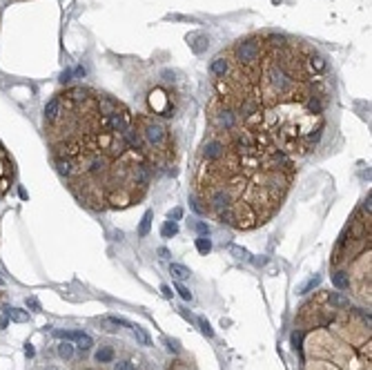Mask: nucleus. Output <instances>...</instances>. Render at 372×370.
Listing matches in <instances>:
<instances>
[{
	"mask_svg": "<svg viewBox=\"0 0 372 370\" xmlns=\"http://www.w3.org/2000/svg\"><path fill=\"white\" fill-rule=\"evenodd\" d=\"M198 325H201V330H203V334H205V337H212V334H214V330H212V325L207 323L205 319H198Z\"/></svg>",
	"mask_w": 372,
	"mask_h": 370,
	"instance_id": "obj_19",
	"label": "nucleus"
},
{
	"mask_svg": "<svg viewBox=\"0 0 372 370\" xmlns=\"http://www.w3.org/2000/svg\"><path fill=\"white\" fill-rule=\"evenodd\" d=\"M14 178H16V167H14V160H11L9 152L5 150V145L0 143V199L11 190L14 185Z\"/></svg>",
	"mask_w": 372,
	"mask_h": 370,
	"instance_id": "obj_7",
	"label": "nucleus"
},
{
	"mask_svg": "<svg viewBox=\"0 0 372 370\" xmlns=\"http://www.w3.org/2000/svg\"><path fill=\"white\" fill-rule=\"evenodd\" d=\"M196 250L201 254H207L212 250V243H210V239H207V236H198L196 239Z\"/></svg>",
	"mask_w": 372,
	"mask_h": 370,
	"instance_id": "obj_17",
	"label": "nucleus"
},
{
	"mask_svg": "<svg viewBox=\"0 0 372 370\" xmlns=\"http://www.w3.org/2000/svg\"><path fill=\"white\" fill-rule=\"evenodd\" d=\"M114 359V348L112 346H100L98 352H96V361L98 364H109Z\"/></svg>",
	"mask_w": 372,
	"mask_h": 370,
	"instance_id": "obj_10",
	"label": "nucleus"
},
{
	"mask_svg": "<svg viewBox=\"0 0 372 370\" xmlns=\"http://www.w3.org/2000/svg\"><path fill=\"white\" fill-rule=\"evenodd\" d=\"M134 114L92 87H69L45 107V138L69 192L96 212L140 203L154 167L130 141Z\"/></svg>",
	"mask_w": 372,
	"mask_h": 370,
	"instance_id": "obj_2",
	"label": "nucleus"
},
{
	"mask_svg": "<svg viewBox=\"0 0 372 370\" xmlns=\"http://www.w3.org/2000/svg\"><path fill=\"white\" fill-rule=\"evenodd\" d=\"M27 306H32L34 310H41V306H38V301H36V299H27Z\"/></svg>",
	"mask_w": 372,
	"mask_h": 370,
	"instance_id": "obj_28",
	"label": "nucleus"
},
{
	"mask_svg": "<svg viewBox=\"0 0 372 370\" xmlns=\"http://www.w3.org/2000/svg\"><path fill=\"white\" fill-rule=\"evenodd\" d=\"M158 254H161V259H167V250H165V248L158 250Z\"/></svg>",
	"mask_w": 372,
	"mask_h": 370,
	"instance_id": "obj_30",
	"label": "nucleus"
},
{
	"mask_svg": "<svg viewBox=\"0 0 372 370\" xmlns=\"http://www.w3.org/2000/svg\"><path fill=\"white\" fill-rule=\"evenodd\" d=\"M114 370H134V364L132 361H121V364H116Z\"/></svg>",
	"mask_w": 372,
	"mask_h": 370,
	"instance_id": "obj_24",
	"label": "nucleus"
},
{
	"mask_svg": "<svg viewBox=\"0 0 372 370\" xmlns=\"http://www.w3.org/2000/svg\"><path fill=\"white\" fill-rule=\"evenodd\" d=\"M58 355L63 357V359H72V357H74V346H72V343H60Z\"/></svg>",
	"mask_w": 372,
	"mask_h": 370,
	"instance_id": "obj_18",
	"label": "nucleus"
},
{
	"mask_svg": "<svg viewBox=\"0 0 372 370\" xmlns=\"http://www.w3.org/2000/svg\"><path fill=\"white\" fill-rule=\"evenodd\" d=\"M121 325H127V321L118 319V317H100V328L105 332H118Z\"/></svg>",
	"mask_w": 372,
	"mask_h": 370,
	"instance_id": "obj_9",
	"label": "nucleus"
},
{
	"mask_svg": "<svg viewBox=\"0 0 372 370\" xmlns=\"http://www.w3.org/2000/svg\"><path fill=\"white\" fill-rule=\"evenodd\" d=\"M314 285H319V276H312V279H310L308 283H305L303 288H301V292H303V294H305V292H310V290H312Z\"/></svg>",
	"mask_w": 372,
	"mask_h": 370,
	"instance_id": "obj_21",
	"label": "nucleus"
},
{
	"mask_svg": "<svg viewBox=\"0 0 372 370\" xmlns=\"http://www.w3.org/2000/svg\"><path fill=\"white\" fill-rule=\"evenodd\" d=\"M167 348H170V352H179V341H172V339H167Z\"/></svg>",
	"mask_w": 372,
	"mask_h": 370,
	"instance_id": "obj_27",
	"label": "nucleus"
},
{
	"mask_svg": "<svg viewBox=\"0 0 372 370\" xmlns=\"http://www.w3.org/2000/svg\"><path fill=\"white\" fill-rule=\"evenodd\" d=\"M170 272H172V276H176L179 281L189 279V274H192V272H189L185 265H181V263H172V265H170Z\"/></svg>",
	"mask_w": 372,
	"mask_h": 370,
	"instance_id": "obj_12",
	"label": "nucleus"
},
{
	"mask_svg": "<svg viewBox=\"0 0 372 370\" xmlns=\"http://www.w3.org/2000/svg\"><path fill=\"white\" fill-rule=\"evenodd\" d=\"M370 254H372V221H370V192L361 208L354 210L352 218L339 234L332 252V272L348 276L350 288L363 303L370 306Z\"/></svg>",
	"mask_w": 372,
	"mask_h": 370,
	"instance_id": "obj_5",
	"label": "nucleus"
},
{
	"mask_svg": "<svg viewBox=\"0 0 372 370\" xmlns=\"http://www.w3.org/2000/svg\"><path fill=\"white\" fill-rule=\"evenodd\" d=\"M167 370H189V368H187L185 361H174V364H170V368H167Z\"/></svg>",
	"mask_w": 372,
	"mask_h": 370,
	"instance_id": "obj_22",
	"label": "nucleus"
},
{
	"mask_svg": "<svg viewBox=\"0 0 372 370\" xmlns=\"http://www.w3.org/2000/svg\"><path fill=\"white\" fill-rule=\"evenodd\" d=\"M187 40H189L194 52H203V49L207 47V36H203V34H192Z\"/></svg>",
	"mask_w": 372,
	"mask_h": 370,
	"instance_id": "obj_11",
	"label": "nucleus"
},
{
	"mask_svg": "<svg viewBox=\"0 0 372 370\" xmlns=\"http://www.w3.org/2000/svg\"><path fill=\"white\" fill-rule=\"evenodd\" d=\"M221 53L228 67L214 78V96L236 123L292 159L310 154L332 98L326 58L274 31L238 38Z\"/></svg>",
	"mask_w": 372,
	"mask_h": 370,
	"instance_id": "obj_1",
	"label": "nucleus"
},
{
	"mask_svg": "<svg viewBox=\"0 0 372 370\" xmlns=\"http://www.w3.org/2000/svg\"><path fill=\"white\" fill-rule=\"evenodd\" d=\"M161 292H163V297H167V299L172 297V290L167 288V285H163V288H161Z\"/></svg>",
	"mask_w": 372,
	"mask_h": 370,
	"instance_id": "obj_29",
	"label": "nucleus"
},
{
	"mask_svg": "<svg viewBox=\"0 0 372 370\" xmlns=\"http://www.w3.org/2000/svg\"><path fill=\"white\" fill-rule=\"evenodd\" d=\"M132 330H134V337L139 339L140 346H152V339H149V334L145 332L140 325H132Z\"/></svg>",
	"mask_w": 372,
	"mask_h": 370,
	"instance_id": "obj_13",
	"label": "nucleus"
},
{
	"mask_svg": "<svg viewBox=\"0 0 372 370\" xmlns=\"http://www.w3.org/2000/svg\"><path fill=\"white\" fill-rule=\"evenodd\" d=\"M230 252H232V254H238V259H250V254H247L245 250H241V248H234V245H232V248H230Z\"/></svg>",
	"mask_w": 372,
	"mask_h": 370,
	"instance_id": "obj_23",
	"label": "nucleus"
},
{
	"mask_svg": "<svg viewBox=\"0 0 372 370\" xmlns=\"http://www.w3.org/2000/svg\"><path fill=\"white\" fill-rule=\"evenodd\" d=\"M9 317H11V321H16V323H25V321H29V315H27V312L18 310V308H11V310H9Z\"/></svg>",
	"mask_w": 372,
	"mask_h": 370,
	"instance_id": "obj_15",
	"label": "nucleus"
},
{
	"mask_svg": "<svg viewBox=\"0 0 372 370\" xmlns=\"http://www.w3.org/2000/svg\"><path fill=\"white\" fill-rule=\"evenodd\" d=\"M56 337H60V339H72V341H76V346L81 348V350H90V348L94 346V341H92L90 334L81 332V330H74V332H56Z\"/></svg>",
	"mask_w": 372,
	"mask_h": 370,
	"instance_id": "obj_8",
	"label": "nucleus"
},
{
	"mask_svg": "<svg viewBox=\"0 0 372 370\" xmlns=\"http://www.w3.org/2000/svg\"><path fill=\"white\" fill-rule=\"evenodd\" d=\"M149 225H152V212H145L143 214V221H140V227H139V236H147L149 234Z\"/></svg>",
	"mask_w": 372,
	"mask_h": 370,
	"instance_id": "obj_14",
	"label": "nucleus"
},
{
	"mask_svg": "<svg viewBox=\"0 0 372 370\" xmlns=\"http://www.w3.org/2000/svg\"><path fill=\"white\" fill-rule=\"evenodd\" d=\"M296 323L308 325L303 370H370V310H336L326 292L301 308Z\"/></svg>",
	"mask_w": 372,
	"mask_h": 370,
	"instance_id": "obj_4",
	"label": "nucleus"
},
{
	"mask_svg": "<svg viewBox=\"0 0 372 370\" xmlns=\"http://www.w3.org/2000/svg\"><path fill=\"white\" fill-rule=\"evenodd\" d=\"M181 216H183V210H181V208H176V210H172V212H170V221H179Z\"/></svg>",
	"mask_w": 372,
	"mask_h": 370,
	"instance_id": "obj_25",
	"label": "nucleus"
},
{
	"mask_svg": "<svg viewBox=\"0 0 372 370\" xmlns=\"http://www.w3.org/2000/svg\"><path fill=\"white\" fill-rule=\"evenodd\" d=\"M176 232H179V225H176L174 221H167L165 225H163V230H161V234L165 236V239H172V236L176 234Z\"/></svg>",
	"mask_w": 372,
	"mask_h": 370,
	"instance_id": "obj_16",
	"label": "nucleus"
},
{
	"mask_svg": "<svg viewBox=\"0 0 372 370\" xmlns=\"http://www.w3.org/2000/svg\"><path fill=\"white\" fill-rule=\"evenodd\" d=\"M294 178L292 156L238 123L228 129L207 127L194 159L192 208L234 230H254L281 210Z\"/></svg>",
	"mask_w": 372,
	"mask_h": 370,
	"instance_id": "obj_3",
	"label": "nucleus"
},
{
	"mask_svg": "<svg viewBox=\"0 0 372 370\" xmlns=\"http://www.w3.org/2000/svg\"><path fill=\"white\" fill-rule=\"evenodd\" d=\"M196 230H198V232H201V234H203V236H207V234H210V227H207V225H205V223H196Z\"/></svg>",
	"mask_w": 372,
	"mask_h": 370,
	"instance_id": "obj_26",
	"label": "nucleus"
},
{
	"mask_svg": "<svg viewBox=\"0 0 372 370\" xmlns=\"http://www.w3.org/2000/svg\"><path fill=\"white\" fill-rule=\"evenodd\" d=\"M176 292H179V294H181V297H183V299H185V301H189V299H192V292H189V290H187V288H185V285H181V283H179V285H176Z\"/></svg>",
	"mask_w": 372,
	"mask_h": 370,
	"instance_id": "obj_20",
	"label": "nucleus"
},
{
	"mask_svg": "<svg viewBox=\"0 0 372 370\" xmlns=\"http://www.w3.org/2000/svg\"><path fill=\"white\" fill-rule=\"evenodd\" d=\"M134 129L139 134L140 152L154 169H165L174 163V136L163 120L154 118L152 114H134Z\"/></svg>",
	"mask_w": 372,
	"mask_h": 370,
	"instance_id": "obj_6",
	"label": "nucleus"
}]
</instances>
